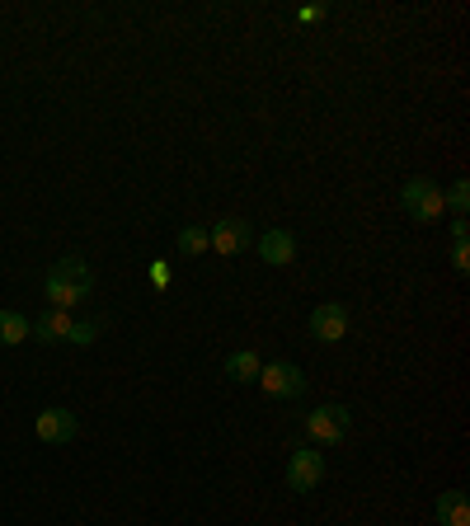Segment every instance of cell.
<instances>
[{
	"mask_svg": "<svg viewBox=\"0 0 470 526\" xmlns=\"http://www.w3.org/2000/svg\"><path fill=\"white\" fill-rule=\"evenodd\" d=\"M43 292H47V301H52V310L80 306V301L94 292L90 263L80 259V254H66V259H57V263H52V273H47V282H43Z\"/></svg>",
	"mask_w": 470,
	"mask_h": 526,
	"instance_id": "6da1fadb",
	"label": "cell"
},
{
	"mask_svg": "<svg viewBox=\"0 0 470 526\" xmlns=\"http://www.w3.org/2000/svg\"><path fill=\"white\" fill-rule=\"evenodd\" d=\"M348 409L344 404H320V409H311L306 414V433H311V442H320V447H334V442H344L348 437Z\"/></svg>",
	"mask_w": 470,
	"mask_h": 526,
	"instance_id": "7a4b0ae2",
	"label": "cell"
},
{
	"mask_svg": "<svg viewBox=\"0 0 470 526\" xmlns=\"http://www.w3.org/2000/svg\"><path fill=\"white\" fill-rule=\"evenodd\" d=\"M400 202H405V212L414 221H438L442 212H447V207H442V184H433V179H409Z\"/></svg>",
	"mask_w": 470,
	"mask_h": 526,
	"instance_id": "3957f363",
	"label": "cell"
},
{
	"mask_svg": "<svg viewBox=\"0 0 470 526\" xmlns=\"http://www.w3.org/2000/svg\"><path fill=\"white\" fill-rule=\"evenodd\" d=\"M259 386H264V395H273V400H297V395H306V376H301V367H292V362H264V367H259Z\"/></svg>",
	"mask_w": 470,
	"mask_h": 526,
	"instance_id": "277c9868",
	"label": "cell"
},
{
	"mask_svg": "<svg viewBox=\"0 0 470 526\" xmlns=\"http://www.w3.org/2000/svg\"><path fill=\"white\" fill-rule=\"evenodd\" d=\"M325 480V456L315 447H297L292 451V461H287V484H292V494H311L320 489Z\"/></svg>",
	"mask_w": 470,
	"mask_h": 526,
	"instance_id": "5b68a950",
	"label": "cell"
},
{
	"mask_svg": "<svg viewBox=\"0 0 470 526\" xmlns=\"http://www.w3.org/2000/svg\"><path fill=\"white\" fill-rule=\"evenodd\" d=\"M250 245H254V226L250 221H240V217H226L207 231V249H217V254H226V259L245 254Z\"/></svg>",
	"mask_w": 470,
	"mask_h": 526,
	"instance_id": "8992f818",
	"label": "cell"
},
{
	"mask_svg": "<svg viewBox=\"0 0 470 526\" xmlns=\"http://www.w3.org/2000/svg\"><path fill=\"white\" fill-rule=\"evenodd\" d=\"M76 414L71 409H62V404H52V409H43L38 414V423H33V433H38V442H47V447H62V442H71L76 437Z\"/></svg>",
	"mask_w": 470,
	"mask_h": 526,
	"instance_id": "52a82bcc",
	"label": "cell"
},
{
	"mask_svg": "<svg viewBox=\"0 0 470 526\" xmlns=\"http://www.w3.org/2000/svg\"><path fill=\"white\" fill-rule=\"evenodd\" d=\"M348 334V310L339 301H320L311 310V339L315 343H339Z\"/></svg>",
	"mask_w": 470,
	"mask_h": 526,
	"instance_id": "ba28073f",
	"label": "cell"
},
{
	"mask_svg": "<svg viewBox=\"0 0 470 526\" xmlns=\"http://www.w3.org/2000/svg\"><path fill=\"white\" fill-rule=\"evenodd\" d=\"M71 310H43L38 320H33V339L38 343H66L71 339Z\"/></svg>",
	"mask_w": 470,
	"mask_h": 526,
	"instance_id": "9c48e42d",
	"label": "cell"
},
{
	"mask_svg": "<svg viewBox=\"0 0 470 526\" xmlns=\"http://www.w3.org/2000/svg\"><path fill=\"white\" fill-rule=\"evenodd\" d=\"M259 259L273 263V268H282V263L297 259V240H292L287 231H264L259 235Z\"/></svg>",
	"mask_w": 470,
	"mask_h": 526,
	"instance_id": "30bf717a",
	"label": "cell"
},
{
	"mask_svg": "<svg viewBox=\"0 0 470 526\" xmlns=\"http://www.w3.org/2000/svg\"><path fill=\"white\" fill-rule=\"evenodd\" d=\"M438 522L442 526H470V503H466V494L461 489H447V494L438 498Z\"/></svg>",
	"mask_w": 470,
	"mask_h": 526,
	"instance_id": "8fae6325",
	"label": "cell"
},
{
	"mask_svg": "<svg viewBox=\"0 0 470 526\" xmlns=\"http://www.w3.org/2000/svg\"><path fill=\"white\" fill-rule=\"evenodd\" d=\"M33 334L29 315H19V310H0V348H15Z\"/></svg>",
	"mask_w": 470,
	"mask_h": 526,
	"instance_id": "7c38bea8",
	"label": "cell"
},
{
	"mask_svg": "<svg viewBox=\"0 0 470 526\" xmlns=\"http://www.w3.org/2000/svg\"><path fill=\"white\" fill-rule=\"evenodd\" d=\"M259 367H264V362H259L254 353H231V357H226V376H231V381H240V386L259 381Z\"/></svg>",
	"mask_w": 470,
	"mask_h": 526,
	"instance_id": "4fadbf2b",
	"label": "cell"
},
{
	"mask_svg": "<svg viewBox=\"0 0 470 526\" xmlns=\"http://www.w3.org/2000/svg\"><path fill=\"white\" fill-rule=\"evenodd\" d=\"M442 207H452L456 221H466V207H470V184L466 179H456V184L442 193Z\"/></svg>",
	"mask_w": 470,
	"mask_h": 526,
	"instance_id": "5bb4252c",
	"label": "cell"
},
{
	"mask_svg": "<svg viewBox=\"0 0 470 526\" xmlns=\"http://www.w3.org/2000/svg\"><path fill=\"white\" fill-rule=\"evenodd\" d=\"M179 249H184L188 259H193V254H207V231L203 226H184V231H179Z\"/></svg>",
	"mask_w": 470,
	"mask_h": 526,
	"instance_id": "9a60e30c",
	"label": "cell"
},
{
	"mask_svg": "<svg viewBox=\"0 0 470 526\" xmlns=\"http://www.w3.org/2000/svg\"><path fill=\"white\" fill-rule=\"evenodd\" d=\"M99 334H104V320H76V325H71V339H66V343H80V348H90Z\"/></svg>",
	"mask_w": 470,
	"mask_h": 526,
	"instance_id": "2e32d148",
	"label": "cell"
},
{
	"mask_svg": "<svg viewBox=\"0 0 470 526\" xmlns=\"http://www.w3.org/2000/svg\"><path fill=\"white\" fill-rule=\"evenodd\" d=\"M151 282H156V287H170V263L165 259L151 263Z\"/></svg>",
	"mask_w": 470,
	"mask_h": 526,
	"instance_id": "e0dca14e",
	"label": "cell"
},
{
	"mask_svg": "<svg viewBox=\"0 0 470 526\" xmlns=\"http://www.w3.org/2000/svg\"><path fill=\"white\" fill-rule=\"evenodd\" d=\"M452 263L461 268V273L470 268V249H466V240H456V245H452Z\"/></svg>",
	"mask_w": 470,
	"mask_h": 526,
	"instance_id": "ac0fdd59",
	"label": "cell"
}]
</instances>
